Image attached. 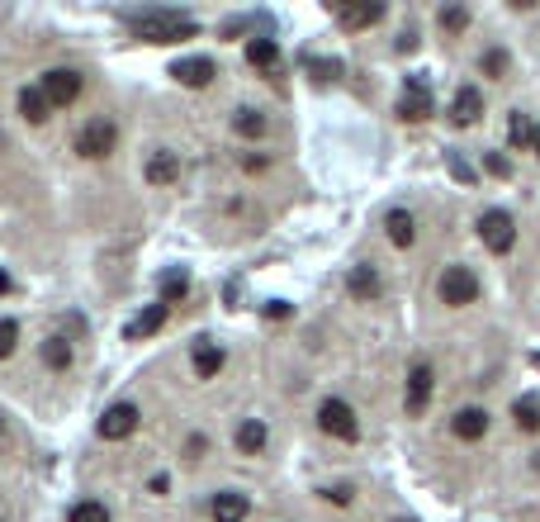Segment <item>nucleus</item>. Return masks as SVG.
<instances>
[{"instance_id": "f257e3e1", "label": "nucleus", "mask_w": 540, "mask_h": 522, "mask_svg": "<svg viewBox=\"0 0 540 522\" xmlns=\"http://www.w3.org/2000/svg\"><path fill=\"white\" fill-rule=\"evenodd\" d=\"M133 33L143 43H180V39H195V20L176 14V10H147L133 20Z\"/></svg>"}, {"instance_id": "f03ea898", "label": "nucleus", "mask_w": 540, "mask_h": 522, "mask_svg": "<svg viewBox=\"0 0 540 522\" xmlns=\"http://www.w3.org/2000/svg\"><path fill=\"white\" fill-rule=\"evenodd\" d=\"M479 238H483V247L493 252V257H508L512 243H517L512 214H508V209H488V214H479Z\"/></svg>"}, {"instance_id": "7ed1b4c3", "label": "nucleus", "mask_w": 540, "mask_h": 522, "mask_svg": "<svg viewBox=\"0 0 540 522\" xmlns=\"http://www.w3.org/2000/svg\"><path fill=\"white\" fill-rule=\"evenodd\" d=\"M318 423H323L327 437H336V442H356L361 437V423H356V409L342 399H323V409H318Z\"/></svg>"}, {"instance_id": "20e7f679", "label": "nucleus", "mask_w": 540, "mask_h": 522, "mask_svg": "<svg viewBox=\"0 0 540 522\" xmlns=\"http://www.w3.org/2000/svg\"><path fill=\"white\" fill-rule=\"evenodd\" d=\"M475 299H479V276L469 271V266H446V276H441V305L465 309V305H475Z\"/></svg>"}, {"instance_id": "39448f33", "label": "nucleus", "mask_w": 540, "mask_h": 522, "mask_svg": "<svg viewBox=\"0 0 540 522\" xmlns=\"http://www.w3.org/2000/svg\"><path fill=\"white\" fill-rule=\"evenodd\" d=\"M114 143H119V128H114L109 119H91L86 128L76 133V153H81V157H91V162L109 157V153H114Z\"/></svg>"}, {"instance_id": "423d86ee", "label": "nucleus", "mask_w": 540, "mask_h": 522, "mask_svg": "<svg viewBox=\"0 0 540 522\" xmlns=\"http://www.w3.org/2000/svg\"><path fill=\"white\" fill-rule=\"evenodd\" d=\"M43 95H48L53 110H66L81 95V72H72V66H53V72L43 76Z\"/></svg>"}, {"instance_id": "0eeeda50", "label": "nucleus", "mask_w": 540, "mask_h": 522, "mask_svg": "<svg viewBox=\"0 0 540 522\" xmlns=\"http://www.w3.org/2000/svg\"><path fill=\"white\" fill-rule=\"evenodd\" d=\"M398 119H408V124L431 119V91H427V81H422V76H408V86H403V95H398Z\"/></svg>"}, {"instance_id": "6e6552de", "label": "nucleus", "mask_w": 540, "mask_h": 522, "mask_svg": "<svg viewBox=\"0 0 540 522\" xmlns=\"http://www.w3.org/2000/svg\"><path fill=\"white\" fill-rule=\"evenodd\" d=\"M138 409L133 403H114V409H105V418H100V437L105 442H124V437H133L138 432Z\"/></svg>"}, {"instance_id": "1a4fd4ad", "label": "nucleus", "mask_w": 540, "mask_h": 522, "mask_svg": "<svg viewBox=\"0 0 540 522\" xmlns=\"http://www.w3.org/2000/svg\"><path fill=\"white\" fill-rule=\"evenodd\" d=\"M431 385H436V376H431V366L427 361H417L413 370H408V413L417 418V413H427V403H431Z\"/></svg>"}, {"instance_id": "9d476101", "label": "nucleus", "mask_w": 540, "mask_h": 522, "mask_svg": "<svg viewBox=\"0 0 540 522\" xmlns=\"http://www.w3.org/2000/svg\"><path fill=\"white\" fill-rule=\"evenodd\" d=\"M171 76L180 81V86H190V91H205L209 81H213V62L209 58H180L171 66Z\"/></svg>"}, {"instance_id": "9b49d317", "label": "nucleus", "mask_w": 540, "mask_h": 522, "mask_svg": "<svg viewBox=\"0 0 540 522\" xmlns=\"http://www.w3.org/2000/svg\"><path fill=\"white\" fill-rule=\"evenodd\" d=\"M479 114H483L479 86H460V91H455V105H450V119H455V124L469 128V124H479Z\"/></svg>"}, {"instance_id": "f8f14e48", "label": "nucleus", "mask_w": 540, "mask_h": 522, "mask_svg": "<svg viewBox=\"0 0 540 522\" xmlns=\"http://www.w3.org/2000/svg\"><path fill=\"white\" fill-rule=\"evenodd\" d=\"M152 185H171V181H180V157L171 153V147H157V153L147 157V172H143Z\"/></svg>"}, {"instance_id": "ddd939ff", "label": "nucleus", "mask_w": 540, "mask_h": 522, "mask_svg": "<svg viewBox=\"0 0 540 522\" xmlns=\"http://www.w3.org/2000/svg\"><path fill=\"white\" fill-rule=\"evenodd\" d=\"M384 20V5H336V24L342 29H370V24H379Z\"/></svg>"}, {"instance_id": "4468645a", "label": "nucleus", "mask_w": 540, "mask_h": 522, "mask_svg": "<svg viewBox=\"0 0 540 522\" xmlns=\"http://www.w3.org/2000/svg\"><path fill=\"white\" fill-rule=\"evenodd\" d=\"M450 432L460 437V442H479V437L488 432V413L483 409H460L450 418Z\"/></svg>"}, {"instance_id": "2eb2a0df", "label": "nucleus", "mask_w": 540, "mask_h": 522, "mask_svg": "<svg viewBox=\"0 0 540 522\" xmlns=\"http://www.w3.org/2000/svg\"><path fill=\"white\" fill-rule=\"evenodd\" d=\"M247 509H251V503H247V494H238V490H223V494H213V522H242L247 518Z\"/></svg>"}, {"instance_id": "dca6fc26", "label": "nucleus", "mask_w": 540, "mask_h": 522, "mask_svg": "<svg viewBox=\"0 0 540 522\" xmlns=\"http://www.w3.org/2000/svg\"><path fill=\"white\" fill-rule=\"evenodd\" d=\"M384 228H389V243H394V247H413V243H417V224H413L408 209H389Z\"/></svg>"}, {"instance_id": "f3484780", "label": "nucleus", "mask_w": 540, "mask_h": 522, "mask_svg": "<svg viewBox=\"0 0 540 522\" xmlns=\"http://www.w3.org/2000/svg\"><path fill=\"white\" fill-rule=\"evenodd\" d=\"M266 442H270V432H266V423H257V418H247V423L238 428V451L242 456H261Z\"/></svg>"}, {"instance_id": "a211bd4d", "label": "nucleus", "mask_w": 540, "mask_h": 522, "mask_svg": "<svg viewBox=\"0 0 540 522\" xmlns=\"http://www.w3.org/2000/svg\"><path fill=\"white\" fill-rule=\"evenodd\" d=\"M346 285H351V295L356 299H375L384 285H379V271L375 266H351V276H346Z\"/></svg>"}, {"instance_id": "6ab92c4d", "label": "nucleus", "mask_w": 540, "mask_h": 522, "mask_svg": "<svg viewBox=\"0 0 540 522\" xmlns=\"http://www.w3.org/2000/svg\"><path fill=\"white\" fill-rule=\"evenodd\" d=\"M223 361H228L223 347H213V342H199V347H195V376H199V380H213L218 370H223Z\"/></svg>"}, {"instance_id": "aec40b11", "label": "nucleus", "mask_w": 540, "mask_h": 522, "mask_svg": "<svg viewBox=\"0 0 540 522\" xmlns=\"http://www.w3.org/2000/svg\"><path fill=\"white\" fill-rule=\"evenodd\" d=\"M166 323V305H147L138 318H133L128 323V342H138V338H152V332H157Z\"/></svg>"}, {"instance_id": "412c9836", "label": "nucleus", "mask_w": 540, "mask_h": 522, "mask_svg": "<svg viewBox=\"0 0 540 522\" xmlns=\"http://www.w3.org/2000/svg\"><path fill=\"white\" fill-rule=\"evenodd\" d=\"M48 110H53V105H48L43 86H24V91H20V114H24L29 124H43V119H48Z\"/></svg>"}, {"instance_id": "4be33fe9", "label": "nucleus", "mask_w": 540, "mask_h": 522, "mask_svg": "<svg viewBox=\"0 0 540 522\" xmlns=\"http://www.w3.org/2000/svg\"><path fill=\"white\" fill-rule=\"evenodd\" d=\"M247 62L261 66V72H275V62H280L275 39H251V43H247Z\"/></svg>"}, {"instance_id": "5701e85b", "label": "nucleus", "mask_w": 540, "mask_h": 522, "mask_svg": "<svg viewBox=\"0 0 540 522\" xmlns=\"http://www.w3.org/2000/svg\"><path fill=\"white\" fill-rule=\"evenodd\" d=\"M512 418H517L521 432H540V399H536V394H521V399L512 403Z\"/></svg>"}, {"instance_id": "b1692460", "label": "nucleus", "mask_w": 540, "mask_h": 522, "mask_svg": "<svg viewBox=\"0 0 540 522\" xmlns=\"http://www.w3.org/2000/svg\"><path fill=\"white\" fill-rule=\"evenodd\" d=\"M232 128H238L242 138H261L270 124H266V114H257V110H238V114H232Z\"/></svg>"}, {"instance_id": "393cba45", "label": "nucleus", "mask_w": 540, "mask_h": 522, "mask_svg": "<svg viewBox=\"0 0 540 522\" xmlns=\"http://www.w3.org/2000/svg\"><path fill=\"white\" fill-rule=\"evenodd\" d=\"M190 295V276L185 271H166L161 276V305H176V299Z\"/></svg>"}, {"instance_id": "a878e982", "label": "nucleus", "mask_w": 540, "mask_h": 522, "mask_svg": "<svg viewBox=\"0 0 540 522\" xmlns=\"http://www.w3.org/2000/svg\"><path fill=\"white\" fill-rule=\"evenodd\" d=\"M43 361L53 370H66V366H72V342H66V338H48L43 342Z\"/></svg>"}, {"instance_id": "bb28decb", "label": "nucleus", "mask_w": 540, "mask_h": 522, "mask_svg": "<svg viewBox=\"0 0 540 522\" xmlns=\"http://www.w3.org/2000/svg\"><path fill=\"white\" fill-rule=\"evenodd\" d=\"M66 522H109V509L105 503H95V499H81L72 513H66Z\"/></svg>"}, {"instance_id": "cd10ccee", "label": "nucleus", "mask_w": 540, "mask_h": 522, "mask_svg": "<svg viewBox=\"0 0 540 522\" xmlns=\"http://www.w3.org/2000/svg\"><path fill=\"white\" fill-rule=\"evenodd\" d=\"M508 138H512V147H531V138H536V124L527 119V114H512Z\"/></svg>"}, {"instance_id": "c85d7f7f", "label": "nucleus", "mask_w": 540, "mask_h": 522, "mask_svg": "<svg viewBox=\"0 0 540 522\" xmlns=\"http://www.w3.org/2000/svg\"><path fill=\"white\" fill-rule=\"evenodd\" d=\"M14 347H20V323H14V318H0V361L14 357Z\"/></svg>"}, {"instance_id": "c756f323", "label": "nucleus", "mask_w": 540, "mask_h": 522, "mask_svg": "<svg viewBox=\"0 0 540 522\" xmlns=\"http://www.w3.org/2000/svg\"><path fill=\"white\" fill-rule=\"evenodd\" d=\"M441 29H446V33H465V29H469V10H465V5H446V10H441Z\"/></svg>"}, {"instance_id": "7c9ffc66", "label": "nucleus", "mask_w": 540, "mask_h": 522, "mask_svg": "<svg viewBox=\"0 0 540 522\" xmlns=\"http://www.w3.org/2000/svg\"><path fill=\"white\" fill-rule=\"evenodd\" d=\"M483 72L502 76V72H508V53H502V48H488V53H483Z\"/></svg>"}, {"instance_id": "2f4dec72", "label": "nucleus", "mask_w": 540, "mask_h": 522, "mask_svg": "<svg viewBox=\"0 0 540 522\" xmlns=\"http://www.w3.org/2000/svg\"><path fill=\"white\" fill-rule=\"evenodd\" d=\"M483 166H488L493 176H502V181L512 176V162H508V157H498V153H488V157H483Z\"/></svg>"}, {"instance_id": "473e14b6", "label": "nucleus", "mask_w": 540, "mask_h": 522, "mask_svg": "<svg viewBox=\"0 0 540 522\" xmlns=\"http://www.w3.org/2000/svg\"><path fill=\"white\" fill-rule=\"evenodd\" d=\"M327 499L336 503V509H346V503H351V490H346V484H336V490H327Z\"/></svg>"}, {"instance_id": "72a5a7b5", "label": "nucleus", "mask_w": 540, "mask_h": 522, "mask_svg": "<svg viewBox=\"0 0 540 522\" xmlns=\"http://www.w3.org/2000/svg\"><path fill=\"white\" fill-rule=\"evenodd\" d=\"M450 172H455V176H460V181H475V172H469V166H465L460 157H450Z\"/></svg>"}, {"instance_id": "f704fd0d", "label": "nucleus", "mask_w": 540, "mask_h": 522, "mask_svg": "<svg viewBox=\"0 0 540 522\" xmlns=\"http://www.w3.org/2000/svg\"><path fill=\"white\" fill-rule=\"evenodd\" d=\"M266 314H270V318H284V314H290V305H284V299H270Z\"/></svg>"}, {"instance_id": "c9c22d12", "label": "nucleus", "mask_w": 540, "mask_h": 522, "mask_svg": "<svg viewBox=\"0 0 540 522\" xmlns=\"http://www.w3.org/2000/svg\"><path fill=\"white\" fill-rule=\"evenodd\" d=\"M531 153L540 157V124H536V138H531Z\"/></svg>"}, {"instance_id": "e433bc0d", "label": "nucleus", "mask_w": 540, "mask_h": 522, "mask_svg": "<svg viewBox=\"0 0 540 522\" xmlns=\"http://www.w3.org/2000/svg\"><path fill=\"white\" fill-rule=\"evenodd\" d=\"M531 361H536V366H540V351H536V357H531Z\"/></svg>"}, {"instance_id": "4c0bfd02", "label": "nucleus", "mask_w": 540, "mask_h": 522, "mask_svg": "<svg viewBox=\"0 0 540 522\" xmlns=\"http://www.w3.org/2000/svg\"><path fill=\"white\" fill-rule=\"evenodd\" d=\"M398 522H413V518H398Z\"/></svg>"}, {"instance_id": "58836bf2", "label": "nucleus", "mask_w": 540, "mask_h": 522, "mask_svg": "<svg viewBox=\"0 0 540 522\" xmlns=\"http://www.w3.org/2000/svg\"><path fill=\"white\" fill-rule=\"evenodd\" d=\"M536 470H540V456H536Z\"/></svg>"}, {"instance_id": "ea45409f", "label": "nucleus", "mask_w": 540, "mask_h": 522, "mask_svg": "<svg viewBox=\"0 0 540 522\" xmlns=\"http://www.w3.org/2000/svg\"><path fill=\"white\" fill-rule=\"evenodd\" d=\"M0 428H5V423H0Z\"/></svg>"}]
</instances>
